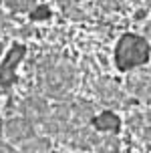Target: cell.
<instances>
[{"instance_id": "cell-15", "label": "cell", "mask_w": 151, "mask_h": 153, "mask_svg": "<svg viewBox=\"0 0 151 153\" xmlns=\"http://www.w3.org/2000/svg\"><path fill=\"white\" fill-rule=\"evenodd\" d=\"M97 2L105 8V10H117V8H121V4H123V0H97Z\"/></svg>"}, {"instance_id": "cell-20", "label": "cell", "mask_w": 151, "mask_h": 153, "mask_svg": "<svg viewBox=\"0 0 151 153\" xmlns=\"http://www.w3.org/2000/svg\"><path fill=\"white\" fill-rule=\"evenodd\" d=\"M143 2H147V4H151V0H143Z\"/></svg>"}, {"instance_id": "cell-4", "label": "cell", "mask_w": 151, "mask_h": 153, "mask_svg": "<svg viewBox=\"0 0 151 153\" xmlns=\"http://www.w3.org/2000/svg\"><path fill=\"white\" fill-rule=\"evenodd\" d=\"M95 91H97L99 99L107 105H113V107H127L129 105V97L121 91V87L113 79H107V76L99 79L95 85Z\"/></svg>"}, {"instance_id": "cell-14", "label": "cell", "mask_w": 151, "mask_h": 153, "mask_svg": "<svg viewBox=\"0 0 151 153\" xmlns=\"http://www.w3.org/2000/svg\"><path fill=\"white\" fill-rule=\"evenodd\" d=\"M51 16V10H48V6H34V10H32V20H45V18H48Z\"/></svg>"}, {"instance_id": "cell-19", "label": "cell", "mask_w": 151, "mask_h": 153, "mask_svg": "<svg viewBox=\"0 0 151 153\" xmlns=\"http://www.w3.org/2000/svg\"><path fill=\"white\" fill-rule=\"evenodd\" d=\"M145 32H147V34H149V36H151V20H149V22H147V26H145Z\"/></svg>"}, {"instance_id": "cell-3", "label": "cell", "mask_w": 151, "mask_h": 153, "mask_svg": "<svg viewBox=\"0 0 151 153\" xmlns=\"http://www.w3.org/2000/svg\"><path fill=\"white\" fill-rule=\"evenodd\" d=\"M149 53L147 38L139 34H123L115 46V65L123 73L135 71L149 61Z\"/></svg>"}, {"instance_id": "cell-11", "label": "cell", "mask_w": 151, "mask_h": 153, "mask_svg": "<svg viewBox=\"0 0 151 153\" xmlns=\"http://www.w3.org/2000/svg\"><path fill=\"white\" fill-rule=\"evenodd\" d=\"M99 153H119L121 149V141L115 135L111 133H101V137H99V143L95 147Z\"/></svg>"}, {"instance_id": "cell-6", "label": "cell", "mask_w": 151, "mask_h": 153, "mask_svg": "<svg viewBox=\"0 0 151 153\" xmlns=\"http://www.w3.org/2000/svg\"><path fill=\"white\" fill-rule=\"evenodd\" d=\"M22 117H26L28 121H32L34 125H42L48 113H51V107L46 103L45 97H38V95H28L26 99L22 101Z\"/></svg>"}, {"instance_id": "cell-8", "label": "cell", "mask_w": 151, "mask_h": 153, "mask_svg": "<svg viewBox=\"0 0 151 153\" xmlns=\"http://www.w3.org/2000/svg\"><path fill=\"white\" fill-rule=\"evenodd\" d=\"M22 56H24V46L14 45L12 51L8 53L6 61L2 62V67H0V87L8 89L16 81V67H18V62L22 61Z\"/></svg>"}, {"instance_id": "cell-10", "label": "cell", "mask_w": 151, "mask_h": 153, "mask_svg": "<svg viewBox=\"0 0 151 153\" xmlns=\"http://www.w3.org/2000/svg\"><path fill=\"white\" fill-rule=\"evenodd\" d=\"M91 123H93L95 131H99V133H111V135H115L121 129V119H119V115H115L113 111H103L101 115L93 117Z\"/></svg>"}, {"instance_id": "cell-2", "label": "cell", "mask_w": 151, "mask_h": 153, "mask_svg": "<svg viewBox=\"0 0 151 153\" xmlns=\"http://www.w3.org/2000/svg\"><path fill=\"white\" fill-rule=\"evenodd\" d=\"M75 67L67 61H60L54 56H46L38 65V83L46 97L65 99L71 89L75 87Z\"/></svg>"}, {"instance_id": "cell-16", "label": "cell", "mask_w": 151, "mask_h": 153, "mask_svg": "<svg viewBox=\"0 0 151 153\" xmlns=\"http://www.w3.org/2000/svg\"><path fill=\"white\" fill-rule=\"evenodd\" d=\"M60 6L65 8L67 12H73V6H75V0H59Z\"/></svg>"}, {"instance_id": "cell-17", "label": "cell", "mask_w": 151, "mask_h": 153, "mask_svg": "<svg viewBox=\"0 0 151 153\" xmlns=\"http://www.w3.org/2000/svg\"><path fill=\"white\" fill-rule=\"evenodd\" d=\"M0 153H16V151L10 145H6V143H0Z\"/></svg>"}, {"instance_id": "cell-1", "label": "cell", "mask_w": 151, "mask_h": 153, "mask_svg": "<svg viewBox=\"0 0 151 153\" xmlns=\"http://www.w3.org/2000/svg\"><path fill=\"white\" fill-rule=\"evenodd\" d=\"M95 117V107L87 103V101H67V103H60L48 113L42 127L48 135L65 141L71 131L79 129L89 125Z\"/></svg>"}, {"instance_id": "cell-21", "label": "cell", "mask_w": 151, "mask_h": 153, "mask_svg": "<svg viewBox=\"0 0 151 153\" xmlns=\"http://www.w3.org/2000/svg\"><path fill=\"white\" fill-rule=\"evenodd\" d=\"M0 54H2V45H0Z\"/></svg>"}, {"instance_id": "cell-13", "label": "cell", "mask_w": 151, "mask_h": 153, "mask_svg": "<svg viewBox=\"0 0 151 153\" xmlns=\"http://www.w3.org/2000/svg\"><path fill=\"white\" fill-rule=\"evenodd\" d=\"M4 4L14 12H26L32 6H36V0H4Z\"/></svg>"}, {"instance_id": "cell-18", "label": "cell", "mask_w": 151, "mask_h": 153, "mask_svg": "<svg viewBox=\"0 0 151 153\" xmlns=\"http://www.w3.org/2000/svg\"><path fill=\"white\" fill-rule=\"evenodd\" d=\"M6 28V16H4V12L0 10V32Z\"/></svg>"}, {"instance_id": "cell-5", "label": "cell", "mask_w": 151, "mask_h": 153, "mask_svg": "<svg viewBox=\"0 0 151 153\" xmlns=\"http://www.w3.org/2000/svg\"><path fill=\"white\" fill-rule=\"evenodd\" d=\"M127 91L139 101L151 105V73L143 69H135L127 76Z\"/></svg>"}, {"instance_id": "cell-7", "label": "cell", "mask_w": 151, "mask_h": 153, "mask_svg": "<svg viewBox=\"0 0 151 153\" xmlns=\"http://www.w3.org/2000/svg\"><path fill=\"white\" fill-rule=\"evenodd\" d=\"M4 133L6 137L12 141V143H20L22 145L24 141L34 137V123L28 121L26 117H16V119H10L4 125Z\"/></svg>"}, {"instance_id": "cell-22", "label": "cell", "mask_w": 151, "mask_h": 153, "mask_svg": "<svg viewBox=\"0 0 151 153\" xmlns=\"http://www.w3.org/2000/svg\"><path fill=\"white\" fill-rule=\"evenodd\" d=\"M57 153H65V151H57Z\"/></svg>"}, {"instance_id": "cell-12", "label": "cell", "mask_w": 151, "mask_h": 153, "mask_svg": "<svg viewBox=\"0 0 151 153\" xmlns=\"http://www.w3.org/2000/svg\"><path fill=\"white\" fill-rule=\"evenodd\" d=\"M20 153H51V143L42 137H34L24 141L20 147Z\"/></svg>"}, {"instance_id": "cell-9", "label": "cell", "mask_w": 151, "mask_h": 153, "mask_svg": "<svg viewBox=\"0 0 151 153\" xmlns=\"http://www.w3.org/2000/svg\"><path fill=\"white\" fill-rule=\"evenodd\" d=\"M129 127L143 141L151 143V111H137L129 115Z\"/></svg>"}]
</instances>
